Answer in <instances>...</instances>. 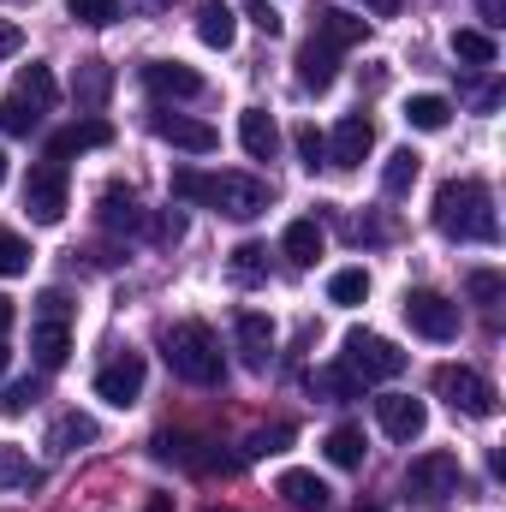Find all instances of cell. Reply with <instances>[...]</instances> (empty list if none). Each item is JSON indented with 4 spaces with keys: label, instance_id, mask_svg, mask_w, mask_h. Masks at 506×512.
<instances>
[{
    "label": "cell",
    "instance_id": "1",
    "mask_svg": "<svg viewBox=\"0 0 506 512\" xmlns=\"http://www.w3.org/2000/svg\"><path fill=\"white\" fill-rule=\"evenodd\" d=\"M435 227L459 245H495L501 239V215H495V191L483 179H447L435 191Z\"/></svg>",
    "mask_w": 506,
    "mask_h": 512
},
{
    "label": "cell",
    "instance_id": "2",
    "mask_svg": "<svg viewBox=\"0 0 506 512\" xmlns=\"http://www.w3.org/2000/svg\"><path fill=\"white\" fill-rule=\"evenodd\" d=\"M173 197L179 203H203V209L233 215V221H256L268 209V185L256 173H197V167H179L173 173Z\"/></svg>",
    "mask_w": 506,
    "mask_h": 512
},
{
    "label": "cell",
    "instance_id": "3",
    "mask_svg": "<svg viewBox=\"0 0 506 512\" xmlns=\"http://www.w3.org/2000/svg\"><path fill=\"white\" fill-rule=\"evenodd\" d=\"M161 352H167V370L191 387H215L227 376V358H221V340L209 322H173L161 334Z\"/></svg>",
    "mask_w": 506,
    "mask_h": 512
},
{
    "label": "cell",
    "instance_id": "4",
    "mask_svg": "<svg viewBox=\"0 0 506 512\" xmlns=\"http://www.w3.org/2000/svg\"><path fill=\"white\" fill-rule=\"evenodd\" d=\"M36 304H42V310H36V322H30V358H36L42 370H60V364L72 358V304H66V292H42Z\"/></svg>",
    "mask_w": 506,
    "mask_h": 512
},
{
    "label": "cell",
    "instance_id": "5",
    "mask_svg": "<svg viewBox=\"0 0 506 512\" xmlns=\"http://www.w3.org/2000/svg\"><path fill=\"white\" fill-rule=\"evenodd\" d=\"M340 364L358 376V382H393L399 370H405V352L387 340V334H370V328H352L346 334V352H340Z\"/></svg>",
    "mask_w": 506,
    "mask_h": 512
},
{
    "label": "cell",
    "instance_id": "6",
    "mask_svg": "<svg viewBox=\"0 0 506 512\" xmlns=\"http://www.w3.org/2000/svg\"><path fill=\"white\" fill-rule=\"evenodd\" d=\"M66 203H72L66 167H60V161H36V167L24 173V209H30V221H36V227H60V221H66Z\"/></svg>",
    "mask_w": 506,
    "mask_h": 512
},
{
    "label": "cell",
    "instance_id": "7",
    "mask_svg": "<svg viewBox=\"0 0 506 512\" xmlns=\"http://www.w3.org/2000/svg\"><path fill=\"white\" fill-rule=\"evenodd\" d=\"M435 393H441L453 411H465V417H495V405H501V393L483 382L477 370H465V364H441V370H435Z\"/></svg>",
    "mask_w": 506,
    "mask_h": 512
},
{
    "label": "cell",
    "instance_id": "8",
    "mask_svg": "<svg viewBox=\"0 0 506 512\" xmlns=\"http://www.w3.org/2000/svg\"><path fill=\"white\" fill-rule=\"evenodd\" d=\"M459 453H447V447H435V453H417L411 459V471H405V489L417 495V501H447V495H459Z\"/></svg>",
    "mask_w": 506,
    "mask_h": 512
},
{
    "label": "cell",
    "instance_id": "9",
    "mask_svg": "<svg viewBox=\"0 0 506 512\" xmlns=\"http://www.w3.org/2000/svg\"><path fill=\"white\" fill-rule=\"evenodd\" d=\"M143 382H149V364H143V352H114L102 370H96V399H108V405H137L143 399Z\"/></svg>",
    "mask_w": 506,
    "mask_h": 512
},
{
    "label": "cell",
    "instance_id": "10",
    "mask_svg": "<svg viewBox=\"0 0 506 512\" xmlns=\"http://www.w3.org/2000/svg\"><path fill=\"white\" fill-rule=\"evenodd\" d=\"M405 322H411V334H423V340H453V334H459V304H453L447 292L417 286V292H405Z\"/></svg>",
    "mask_w": 506,
    "mask_h": 512
},
{
    "label": "cell",
    "instance_id": "11",
    "mask_svg": "<svg viewBox=\"0 0 506 512\" xmlns=\"http://www.w3.org/2000/svg\"><path fill=\"white\" fill-rule=\"evenodd\" d=\"M370 149H376V126H370V114H346L334 137H328V167H364L370 161Z\"/></svg>",
    "mask_w": 506,
    "mask_h": 512
},
{
    "label": "cell",
    "instance_id": "12",
    "mask_svg": "<svg viewBox=\"0 0 506 512\" xmlns=\"http://www.w3.org/2000/svg\"><path fill=\"white\" fill-rule=\"evenodd\" d=\"M376 423H381V435H393V441H417V435L429 429V405L411 399V393H381Z\"/></svg>",
    "mask_w": 506,
    "mask_h": 512
},
{
    "label": "cell",
    "instance_id": "13",
    "mask_svg": "<svg viewBox=\"0 0 506 512\" xmlns=\"http://www.w3.org/2000/svg\"><path fill=\"white\" fill-rule=\"evenodd\" d=\"M161 143H173V149H185V155H215L221 149V131L209 126V120H191V114H155L149 120Z\"/></svg>",
    "mask_w": 506,
    "mask_h": 512
},
{
    "label": "cell",
    "instance_id": "14",
    "mask_svg": "<svg viewBox=\"0 0 506 512\" xmlns=\"http://www.w3.org/2000/svg\"><path fill=\"white\" fill-rule=\"evenodd\" d=\"M143 84H149V96H179V102L203 96V72L185 66V60H149L143 66Z\"/></svg>",
    "mask_w": 506,
    "mask_h": 512
},
{
    "label": "cell",
    "instance_id": "15",
    "mask_svg": "<svg viewBox=\"0 0 506 512\" xmlns=\"http://www.w3.org/2000/svg\"><path fill=\"white\" fill-rule=\"evenodd\" d=\"M108 143H114V126L90 114V120H78V126H66V131H54V137H48V161H60V167H66V155L108 149Z\"/></svg>",
    "mask_w": 506,
    "mask_h": 512
},
{
    "label": "cell",
    "instance_id": "16",
    "mask_svg": "<svg viewBox=\"0 0 506 512\" xmlns=\"http://www.w3.org/2000/svg\"><path fill=\"white\" fill-rule=\"evenodd\" d=\"M233 340H239V358H245L251 370H268V358H274V322H268L262 310H239Z\"/></svg>",
    "mask_w": 506,
    "mask_h": 512
},
{
    "label": "cell",
    "instance_id": "17",
    "mask_svg": "<svg viewBox=\"0 0 506 512\" xmlns=\"http://www.w3.org/2000/svg\"><path fill=\"white\" fill-rule=\"evenodd\" d=\"M364 36H370V18H358V12H340V6L316 12V42H322V48L346 54V48H358Z\"/></svg>",
    "mask_w": 506,
    "mask_h": 512
},
{
    "label": "cell",
    "instance_id": "18",
    "mask_svg": "<svg viewBox=\"0 0 506 512\" xmlns=\"http://www.w3.org/2000/svg\"><path fill=\"white\" fill-rule=\"evenodd\" d=\"M334 78H340V54H334V48H322V42L310 36V42L298 48V84L322 96V90H334Z\"/></svg>",
    "mask_w": 506,
    "mask_h": 512
},
{
    "label": "cell",
    "instance_id": "19",
    "mask_svg": "<svg viewBox=\"0 0 506 512\" xmlns=\"http://www.w3.org/2000/svg\"><path fill=\"white\" fill-rule=\"evenodd\" d=\"M72 96H78V108H108V96H114V66L108 60H78V72H72Z\"/></svg>",
    "mask_w": 506,
    "mask_h": 512
},
{
    "label": "cell",
    "instance_id": "20",
    "mask_svg": "<svg viewBox=\"0 0 506 512\" xmlns=\"http://www.w3.org/2000/svg\"><path fill=\"white\" fill-rule=\"evenodd\" d=\"M197 36L209 42V48H233V36H239V12L227 6V0H197Z\"/></svg>",
    "mask_w": 506,
    "mask_h": 512
},
{
    "label": "cell",
    "instance_id": "21",
    "mask_svg": "<svg viewBox=\"0 0 506 512\" xmlns=\"http://www.w3.org/2000/svg\"><path fill=\"white\" fill-rule=\"evenodd\" d=\"M274 495H280V501H292L298 512H322V507H328V483H322L316 471H280Z\"/></svg>",
    "mask_w": 506,
    "mask_h": 512
},
{
    "label": "cell",
    "instance_id": "22",
    "mask_svg": "<svg viewBox=\"0 0 506 512\" xmlns=\"http://www.w3.org/2000/svg\"><path fill=\"white\" fill-rule=\"evenodd\" d=\"M102 227H108V233H143L149 215L137 209V197H131L126 185H108V191H102Z\"/></svg>",
    "mask_w": 506,
    "mask_h": 512
},
{
    "label": "cell",
    "instance_id": "23",
    "mask_svg": "<svg viewBox=\"0 0 506 512\" xmlns=\"http://www.w3.org/2000/svg\"><path fill=\"white\" fill-rule=\"evenodd\" d=\"M239 143H245L251 161H274V149H280V126H274L262 108H245V114H239Z\"/></svg>",
    "mask_w": 506,
    "mask_h": 512
},
{
    "label": "cell",
    "instance_id": "24",
    "mask_svg": "<svg viewBox=\"0 0 506 512\" xmlns=\"http://www.w3.org/2000/svg\"><path fill=\"white\" fill-rule=\"evenodd\" d=\"M18 102H24V108H36V114H48V108L60 102V84H54V72H48L42 60L18 66Z\"/></svg>",
    "mask_w": 506,
    "mask_h": 512
},
{
    "label": "cell",
    "instance_id": "25",
    "mask_svg": "<svg viewBox=\"0 0 506 512\" xmlns=\"http://www.w3.org/2000/svg\"><path fill=\"white\" fill-rule=\"evenodd\" d=\"M102 429H96V417L90 411H66L54 429H48V453H78V447H90Z\"/></svg>",
    "mask_w": 506,
    "mask_h": 512
},
{
    "label": "cell",
    "instance_id": "26",
    "mask_svg": "<svg viewBox=\"0 0 506 512\" xmlns=\"http://www.w3.org/2000/svg\"><path fill=\"white\" fill-rule=\"evenodd\" d=\"M280 256L292 262V268H310L316 256H322V227L304 215V221H292L286 233H280Z\"/></svg>",
    "mask_w": 506,
    "mask_h": 512
},
{
    "label": "cell",
    "instance_id": "27",
    "mask_svg": "<svg viewBox=\"0 0 506 512\" xmlns=\"http://www.w3.org/2000/svg\"><path fill=\"white\" fill-rule=\"evenodd\" d=\"M30 495V489H42V471L30 465V453L24 447H0V495Z\"/></svg>",
    "mask_w": 506,
    "mask_h": 512
},
{
    "label": "cell",
    "instance_id": "28",
    "mask_svg": "<svg viewBox=\"0 0 506 512\" xmlns=\"http://www.w3.org/2000/svg\"><path fill=\"white\" fill-rule=\"evenodd\" d=\"M453 60H465L471 72H489L501 60V48H495L489 30H453Z\"/></svg>",
    "mask_w": 506,
    "mask_h": 512
},
{
    "label": "cell",
    "instance_id": "29",
    "mask_svg": "<svg viewBox=\"0 0 506 512\" xmlns=\"http://www.w3.org/2000/svg\"><path fill=\"white\" fill-rule=\"evenodd\" d=\"M405 126H411V131H447V126H453V102L423 90V96H411V102H405Z\"/></svg>",
    "mask_w": 506,
    "mask_h": 512
},
{
    "label": "cell",
    "instance_id": "30",
    "mask_svg": "<svg viewBox=\"0 0 506 512\" xmlns=\"http://www.w3.org/2000/svg\"><path fill=\"white\" fill-rule=\"evenodd\" d=\"M417 173H423V155H417V149H393L387 167H381V191H387V197H405V191L417 185Z\"/></svg>",
    "mask_w": 506,
    "mask_h": 512
},
{
    "label": "cell",
    "instance_id": "31",
    "mask_svg": "<svg viewBox=\"0 0 506 512\" xmlns=\"http://www.w3.org/2000/svg\"><path fill=\"white\" fill-rule=\"evenodd\" d=\"M322 453H328L340 471H358V465H364V429H358V423H340V429H328Z\"/></svg>",
    "mask_w": 506,
    "mask_h": 512
},
{
    "label": "cell",
    "instance_id": "32",
    "mask_svg": "<svg viewBox=\"0 0 506 512\" xmlns=\"http://www.w3.org/2000/svg\"><path fill=\"white\" fill-rule=\"evenodd\" d=\"M310 387H316L322 399H358V393H364V382H358L346 364H340V370H316V376H310Z\"/></svg>",
    "mask_w": 506,
    "mask_h": 512
},
{
    "label": "cell",
    "instance_id": "33",
    "mask_svg": "<svg viewBox=\"0 0 506 512\" xmlns=\"http://www.w3.org/2000/svg\"><path fill=\"white\" fill-rule=\"evenodd\" d=\"M328 298H334V304H364V298H370V274H364V268H340V274L328 280Z\"/></svg>",
    "mask_w": 506,
    "mask_h": 512
},
{
    "label": "cell",
    "instance_id": "34",
    "mask_svg": "<svg viewBox=\"0 0 506 512\" xmlns=\"http://www.w3.org/2000/svg\"><path fill=\"white\" fill-rule=\"evenodd\" d=\"M268 274V245H256V239H245L239 251H233V280H245V286H256Z\"/></svg>",
    "mask_w": 506,
    "mask_h": 512
},
{
    "label": "cell",
    "instance_id": "35",
    "mask_svg": "<svg viewBox=\"0 0 506 512\" xmlns=\"http://www.w3.org/2000/svg\"><path fill=\"white\" fill-rule=\"evenodd\" d=\"M66 12H72L78 24H90V30H108V24L120 18V0H66Z\"/></svg>",
    "mask_w": 506,
    "mask_h": 512
},
{
    "label": "cell",
    "instance_id": "36",
    "mask_svg": "<svg viewBox=\"0 0 506 512\" xmlns=\"http://www.w3.org/2000/svg\"><path fill=\"white\" fill-rule=\"evenodd\" d=\"M0 274L12 280V274H30V245L12 233V227H0Z\"/></svg>",
    "mask_w": 506,
    "mask_h": 512
},
{
    "label": "cell",
    "instance_id": "37",
    "mask_svg": "<svg viewBox=\"0 0 506 512\" xmlns=\"http://www.w3.org/2000/svg\"><path fill=\"white\" fill-rule=\"evenodd\" d=\"M42 399V382H6L0 387V417H24Z\"/></svg>",
    "mask_w": 506,
    "mask_h": 512
},
{
    "label": "cell",
    "instance_id": "38",
    "mask_svg": "<svg viewBox=\"0 0 506 512\" xmlns=\"http://www.w3.org/2000/svg\"><path fill=\"white\" fill-rule=\"evenodd\" d=\"M36 120H42V114H36V108H24L18 96H12V102H0V131H6V137H30Z\"/></svg>",
    "mask_w": 506,
    "mask_h": 512
},
{
    "label": "cell",
    "instance_id": "39",
    "mask_svg": "<svg viewBox=\"0 0 506 512\" xmlns=\"http://www.w3.org/2000/svg\"><path fill=\"white\" fill-rule=\"evenodd\" d=\"M292 137H298V155H304V167H310V173H316V167H328V137H322V131L298 126Z\"/></svg>",
    "mask_w": 506,
    "mask_h": 512
},
{
    "label": "cell",
    "instance_id": "40",
    "mask_svg": "<svg viewBox=\"0 0 506 512\" xmlns=\"http://www.w3.org/2000/svg\"><path fill=\"white\" fill-rule=\"evenodd\" d=\"M286 441H292V423H274V429H256L245 453H251V459H262V453H280Z\"/></svg>",
    "mask_w": 506,
    "mask_h": 512
},
{
    "label": "cell",
    "instance_id": "41",
    "mask_svg": "<svg viewBox=\"0 0 506 512\" xmlns=\"http://www.w3.org/2000/svg\"><path fill=\"white\" fill-rule=\"evenodd\" d=\"M149 239H155V245H179V239H185V215H173V209L155 215V221H149Z\"/></svg>",
    "mask_w": 506,
    "mask_h": 512
},
{
    "label": "cell",
    "instance_id": "42",
    "mask_svg": "<svg viewBox=\"0 0 506 512\" xmlns=\"http://www.w3.org/2000/svg\"><path fill=\"white\" fill-rule=\"evenodd\" d=\"M465 286H471V298H477V304H501V274H495V268H477Z\"/></svg>",
    "mask_w": 506,
    "mask_h": 512
},
{
    "label": "cell",
    "instance_id": "43",
    "mask_svg": "<svg viewBox=\"0 0 506 512\" xmlns=\"http://www.w3.org/2000/svg\"><path fill=\"white\" fill-rule=\"evenodd\" d=\"M346 239H352V245H387V221H358V215H352V221H346Z\"/></svg>",
    "mask_w": 506,
    "mask_h": 512
},
{
    "label": "cell",
    "instance_id": "44",
    "mask_svg": "<svg viewBox=\"0 0 506 512\" xmlns=\"http://www.w3.org/2000/svg\"><path fill=\"white\" fill-rule=\"evenodd\" d=\"M251 24L262 30V36H280V30H286V18H280L268 0H256V6H251Z\"/></svg>",
    "mask_w": 506,
    "mask_h": 512
},
{
    "label": "cell",
    "instance_id": "45",
    "mask_svg": "<svg viewBox=\"0 0 506 512\" xmlns=\"http://www.w3.org/2000/svg\"><path fill=\"white\" fill-rule=\"evenodd\" d=\"M18 48H24V30H18V24H0V60L18 54Z\"/></svg>",
    "mask_w": 506,
    "mask_h": 512
},
{
    "label": "cell",
    "instance_id": "46",
    "mask_svg": "<svg viewBox=\"0 0 506 512\" xmlns=\"http://www.w3.org/2000/svg\"><path fill=\"white\" fill-rule=\"evenodd\" d=\"M358 6H370L376 18H393V12H399V0H358Z\"/></svg>",
    "mask_w": 506,
    "mask_h": 512
},
{
    "label": "cell",
    "instance_id": "47",
    "mask_svg": "<svg viewBox=\"0 0 506 512\" xmlns=\"http://www.w3.org/2000/svg\"><path fill=\"white\" fill-rule=\"evenodd\" d=\"M6 328H12V298L0 292V334H6Z\"/></svg>",
    "mask_w": 506,
    "mask_h": 512
},
{
    "label": "cell",
    "instance_id": "48",
    "mask_svg": "<svg viewBox=\"0 0 506 512\" xmlns=\"http://www.w3.org/2000/svg\"><path fill=\"white\" fill-rule=\"evenodd\" d=\"M0 185H6V155H0Z\"/></svg>",
    "mask_w": 506,
    "mask_h": 512
},
{
    "label": "cell",
    "instance_id": "49",
    "mask_svg": "<svg viewBox=\"0 0 506 512\" xmlns=\"http://www.w3.org/2000/svg\"><path fill=\"white\" fill-rule=\"evenodd\" d=\"M0 370H6V346H0Z\"/></svg>",
    "mask_w": 506,
    "mask_h": 512
},
{
    "label": "cell",
    "instance_id": "50",
    "mask_svg": "<svg viewBox=\"0 0 506 512\" xmlns=\"http://www.w3.org/2000/svg\"><path fill=\"white\" fill-rule=\"evenodd\" d=\"M155 6H167V0H155Z\"/></svg>",
    "mask_w": 506,
    "mask_h": 512
},
{
    "label": "cell",
    "instance_id": "51",
    "mask_svg": "<svg viewBox=\"0 0 506 512\" xmlns=\"http://www.w3.org/2000/svg\"><path fill=\"white\" fill-rule=\"evenodd\" d=\"M203 512H215V507H203Z\"/></svg>",
    "mask_w": 506,
    "mask_h": 512
}]
</instances>
